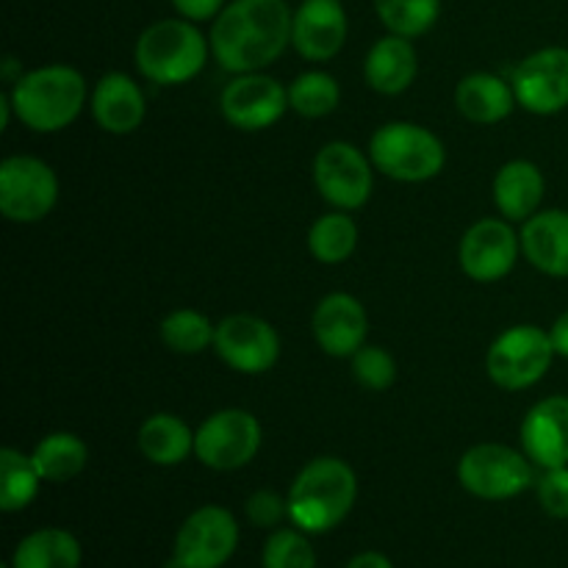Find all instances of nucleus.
I'll list each match as a JSON object with an SVG mask.
<instances>
[{"instance_id": "bb28decb", "label": "nucleus", "mask_w": 568, "mask_h": 568, "mask_svg": "<svg viewBox=\"0 0 568 568\" xmlns=\"http://www.w3.org/2000/svg\"><path fill=\"white\" fill-rule=\"evenodd\" d=\"M39 477L37 466H33L31 455H22L20 449H0V510L6 514H17V510L28 508L39 494Z\"/></svg>"}, {"instance_id": "f8f14e48", "label": "nucleus", "mask_w": 568, "mask_h": 568, "mask_svg": "<svg viewBox=\"0 0 568 568\" xmlns=\"http://www.w3.org/2000/svg\"><path fill=\"white\" fill-rule=\"evenodd\" d=\"M516 103L530 114H558L568 105V50L544 48L527 55L510 75Z\"/></svg>"}, {"instance_id": "2eb2a0df", "label": "nucleus", "mask_w": 568, "mask_h": 568, "mask_svg": "<svg viewBox=\"0 0 568 568\" xmlns=\"http://www.w3.org/2000/svg\"><path fill=\"white\" fill-rule=\"evenodd\" d=\"M521 239L516 236L510 222L480 220L464 233L458 247L460 270L477 283L503 281L516 266Z\"/></svg>"}, {"instance_id": "5701e85b", "label": "nucleus", "mask_w": 568, "mask_h": 568, "mask_svg": "<svg viewBox=\"0 0 568 568\" xmlns=\"http://www.w3.org/2000/svg\"><path fill=\"white\" fill-rule=\"evenodd\" d=\"M455 105L466 120L477 125H494L510 116L516 105L514 87L491 72H475L466 75L455 89Z\"/></svg>"}, {"instance_id": "cd10ccee", "label": "nucleus", "mask_w": 568, "mask_h": 568, "mask_svg": "<svg viewBox=\"0 0 568 568\" xmlns=\"http://www.w3.org/2000/svg\"><path fill=\"white\" fill-rule=\"evenodd\" d=\"M358 247V225L344 211L325 214L311 225L308 250L322 264H342Z\"/></svg>"}, {"instance_id": "f704fd0d", "label": "nucleus", "mask_w": 568, "mask_h": 568, "mask_svg": "<svg viewBox=\"0 0 568 568\" xmlns=\"http://www.w3.org/2000/svg\"><path fill=\"white\" fill-rule=\"evenodd\" d=\"M288 514V499L277 497L275 491H255L247 499V516L255 527H275Z\"/></svg>"}, {"instance_id": "c9c22d12", "label": "nucleus", "mask_w": 568, "mask_h": 568, "mask_svg": "<svg viewBox=\"0 0 568 568\" xmlns=\"http://www.w3.org/2000/svg\"><path fill=\"white\" fill-rule=\"evenodd\" d=\"M172 6L192 22L211 20L222 11V0H172Z\"/></svg>"}, {"instance_id": "9d476101", "label": "nucleus", "mask_w": 568, "mask_h": 568, "mask_svg": "<svg viewBox=\"0 0 568 568\" xmlns=\"http://www.w3.org/2000/svg\"><path fill=\"white\" fill-rule=\"evenodd\" d=\"M258 449L261 425L247 410H216L194 433V455L214 471L242 469L258 455Z\"/></svg>"}, {"instance_id": "c756f323", "label": "nucleus", "mask_w": 568, "mask_h": 568, "mask_svg": "<svg viewBox=\"0 0 568 568\" xmlns=\"http://www.w3.org/2000/svg\"><path fill=\"white\" fill-rule=\"evenodd\" d=\"M383 26L397 37H422L436 26L442 0H375Z\"/></svg>"}, {"instance_id": "4468645a", "label": "nucleus", "mask_w": 568, "mask_h": 568, "mask_svg": "<svg viewBox=\"0 0 568 568\" xmlns=\"http://www.w3.org/2000/svg\"><path fill=\"white\" fill-rule=\"evenodd\" d=\"M222 116L242 131H264L288 109V89L261 72H244L225 87L220 100Z\"/></svg>"}, {"instance_id": "6ab92c4d", "label": "nucleus", "mask_w": 568, "mask_h": 568, "mask_svg": "<svg viewBox=\"0 0 568 568\" xmlns=\"http://www.w3.org/2000/svg\"><path fill=\"white\" fill-rule=\"evenodd\" d=\"M94 122L105 133L125 136L133 133L144 120V94L125 72H109L98 81L92 92Z\"/></svg>"}, {"instance_id": "a211bd4d", "label": "nucleus", "mask_w": 568, "mask_h": 568, "mask_svg": "<svg viewBox=\"0 0 568 568\" xmlns=\"http://www.w3.org/2000/svg\"><path fill=\"white\" fill-rule=\"evenodd\" d=\"M347 14L338 0H303L294 11L292 44L308 61H327L344 48Z\"/></svg>"}, {"instance_id": "20e7f679", "label": "nucleus", "mask_w": 568, "mask_h": 568, "mask_svg": "<svg viewBox=\"0 0 568 568\" xmlns=\"http://www.w3.org/2000/svg\"><path fill=\"white\" fill-rule=\"evenodd\" d=\"M209 44L192 20H161L139 37L136 67L161 87L186 83L205 67Z\"/></svg>"}, {"instance_id": "ea45409f", "label": "nucleus", "mask_w": 568, "mask_h": 568, "mask_svg": "<svg viewBox=\"0 0 568 568\" xmlns=\"http://www.w3.org/2000/svg\"><path fill=\"white\" fill-rule=\"evenodd\" d=\"M0 568H11V564L9 566H0Z\"/></svg>"}, {"instance_id": "aec40b11", "label": "nucleus", "mask_w": 568, "mask_h": 568, "mask_svg": "<svg viewBox=\"0 0 568 568\" xmlns=\"http://www.w3.org/2000/svg\"><path fill=\"white\" fill-rule=\"evenodd\" d=\"M521 253L536 270L568 277V211L552 209L532 214L521 227Z\"/></svg>"}, {"instance_id": "f03ea898", "label": "nucleus", "mask_w": 568, "mask_h": 568, "mask_svg": "<svg viewBox=\"0 0 568 568\" xmlns=\"http://www.w3.org/2000/svg\"><path fill=\"white\" fill-rule=\"evenodd\" d=\"M358 499V477L338 458H316L294 477L288 519L303 532H327L342 525Z\"/></svg>"}, {"instance_id": "7ed1b4c3", "label": "nucleus", "mask_w": 568, "mask_h": 568, "mask_svg": "<svg viewBox=\"0 0 568 568\" xmlns=\"http://www.w3.org/2000/svg\"><path fill=\"white\" fill-rule=\"evenodd\" d=\"M9 98L22 125L37 133H55L81 114L87 103V81L72 67H39L17 78Z\"/></svg>"}, {"instance_id": "393cba45", "label": "nucleus", "mask_w": 568, "mask_h": 568, "mask_svg": "<svg viewBox=\"0 0 568 568\" xmlns=\"http://www.w3.org/2000/svg\"><path fill=\"white\" fill-rule=\"evenodd\" d=\"M81 566V544L75 536L59 527H44L17 544L11 555V568H78Z\"/></svg>"}, {"instance_id": "6e6552de", "label": "nucleus", "mask_w": 568, "mask_h": 568, "mask_svg": "<svg viewBox=\"0 0 568 568\" xmlns=\"http://www.w3.org/2000/svg\"><path fill=\"white\" fill-rule=\"evenodd\" d=\"M59 200V178L33 155H9L0 164V211L9 222L44 220Z\"/></svg>"}, {"instance_id": "f3484780", "label": "nucleus", "mask_w": 568, "mask_h": 568, "mask_svg": "<svg viewBox=\"0 0 568 568\" xmlns=\"http://www.w3.org/2000/svg\"><path fill=\"white\" fill-rule=\"evenodd\" d=\"M521 447L541 469L568 466V397H547L527 410L521 422Z\"/></svg>"}, {"instance_id": "1a4fd4ad", "label": "nucleus", "mask_w": 568, "mask_h": 568, "mask_svg": "<svg viewBox=\"0 0 568 568\" xmlns=\"http://www.w3.org/2000/svg\"><path fill=\"white\" fill-rule=\"evenodd\" d=\"M239 547V525L220 505L197 508L181 525L166 568H222Z\"/></svg>"}, {"instance_id": "423d86ee", "label": "nucleus", "mask_w": 568, "mask_h": 568, "mask_svg": "<svg viewBox=\"0 0 568 568\" xmlns=\"http://www.w3.org/2000/svg\"><path fill=\"white\" fill-rule=\"evenodd\" d=\"M555 344L547 331L536 325H516L491 344L486 358L488 377L499 388L521 392L541 381L555 358Z\"/></svg>"}, {"instance_id": "ddd939ff", "label": "nucleus", "mask_w": 568, "mask_h": 568, "mask_svg": "<svg viewBox=\"0 0 568 568\" xmlns=\"http://www.w3.org/2000/svg\"><path fill=\"white\" fill-rule=\"evenodd\" d=\"M314 181L322 197L342 211L361 209L372 194V166L349 142H331L316 153Z\"/></svg>"}, {"instance_id": "72a5a7b5", "label": "nucleus", "mask_w": 568, "mask_h": 568, "mask_svg": "<svg viewBox=\"0 0 568 568\" xmlns=\"http://www.w3.org/2000/svg\"><path fill=\"white\" fill-rule=\"evenodd\" d=\"M538 503L552 519H568V466L544 469L538 480Z\"/></svg>"}, {"instance_id": "4c0bfd02", "label": "nucleus", "mask_w": 568, "mask_h": 568, "mask_svg": "<svg viewBox=\"0 0 568 568\" xmlns=\"http://www.w3.org/2000/svg\"><path fill=\"white\" fill-rule=\"evenodd\" d=\"M344 568H394V566H392V560L386 558V555L361 552V555H355V558L349 560V564Z\"/></svg>"}, {"instance_id": "9b49d317", "label": "nucleus", "mask_w": 568, "mask_h": 568, "mask_svg": "<svg viewBox=\"0 0 568 568\" xmlns=\"http://www.w3.org/2000/svg\"><path fill=\"white\" fill-rule=\"evenodd\" d=\"M214 353L244 375L270 372L281 358V336L261 316L233 314L216 325Z\"/></svg>"}, {"instance_id": "dca6fc26", "label": "nucleus", "mask_w": 568, "mask_h": 568, "mask_svg": "<svg viewBox=\"0 0 568 568\" xmlns=\"http://www.w3.org/2000/svg\"><path fill=\"white\" fill-rule=\"evenodd\" d=\"M314 336L320 347L333 358H353L366 342V311L353 294L333 292L320 300L314 311Z\"/></svg>"}, {"instance_id": "f257e3e1", "label": "nucleus", "mask_w": 568, "mask_h": 568, "mask_svg": "<svg viewBox=\"0 0 568 568\" xmlns=\"http://www.w3.org/2000/svg\"><path fill=\"white\" fill-rule=\"evenodd\" d=\"M292 22L286 0H236L216 14L211 53L233 75L258 72L281 59L292 42Z\"/></svg>"}, {"instance_id": "58836bf2", "label": "nucleus", "mask_w": 568, "mask_h": 568, "mask_svg": "<svg viewBox=\"0 0 568 568\" xmlns=\"http://www.w3.org/2000/svg\"><path fill=\"white\" fill-rule=\"evenodd\" d=\"M14 70H17V61L9 55V59L3 61V78H6V81H11V75H14ZM11 83H14V81H11Z\"/></svg>"}, {"instance_id": "4be33fe9", "label": "nucleus", "mask_w": 568, "mask_h": 568, "mask_svg": "<svg viewBox=\"0 0 568 568\" xmlns=\"http://www.w3.org/2000/svg\"><path fill=\"white\" fill-rule=\"evenodd\" d=\"M416 72H419V59H416L414 44L397 33L372 44L364 64L366 83L381 94L405 92L414 83Z\"/></svg>"}, {"instance_id": "e433bc0d", "label": "nucleus", "mask_w": 568, "mask_h": 568, "mask_svg": "<svg viewBox=\"0 0 568 568\" xmlns=\"http://www.w3.org/2000/svg\"><path fill=\"white\" fill-rule=\"evenodd\" d=\"M549 336H552L555 353L564 355V358H568V311H566V314H560L558 320H555V325H552V331H549Z\"/></svg>"}, {"instance_id": "0eeeda50", "label": "nucleus", "mask_w": 568, "mask_h": 568, "mask_svg": "<svg viewBox=\"0 0 568 568\" xmlns=\"http://www.w3.org/2000/svg\"><path fill=\"white\" fill-rule=\"evenodd\" d=\"M460 486L477 499H514L532 486L530 458L505 444H477L458 460Z\"/></svg>"}, {"instance_id": "a878e982", "label": "nucleus", "mask_w": 568, "mask_h": 568, "mask_svg": "<svg viewBox=\"0 0 568 568\" xmlns=\"http://www.w3.org/2000/svg\"><path fill=\"white\" fill-rule=\"evenodd\" d=\"M33 466L48 483H67L87 469L89 449L75 433H50L33 447Z\"/></svg>"}, {"instance_id": "c85d7f7f", "label": "nucleus", "mask_w": 568, "mask_h": 568, "mask_svg": "<svg viewBox=\"0 0 568 568\" xmlns=\"http://www.w3.org/2000/svg\"><path fill=\"white\" fill-rule=\"evenodd\" d=\"M216 325H211L209 316L200 311L181 308L172 311L164 322H161V342L181 355H197L205 347H214Z\"/></svg>"}, {"instance_id": "39448f33", "label": "nucleus", "mask_w": 568, "mask_h": 568, "mask_svg": "<svg viewBox=\"0 0 568 568\" xmlns=\"http://www.w3.org/2000/svg\"><path fill=\"white\" fill-rule=\"evenodd\" d=\"M369 159L392 181L422 183L444 170V142L416 122H388L369 142Z\"/></svg>"}, {"instance_id": "b1692460", "label": "nucleus", "mask_w": 568, "mask_h": 568, "mask_svg": "<svg viewBox=\"0 0 568 568\" xmlns=\"http://www.w3.org/2000/svg\"><path fill=\"white\" fill-rule=\"evenodd\" d=\"M139 449L155 466L183 464L194 453V433L172 414H155L139 427Z\"/></svg>"}, {"instance_id": "2f4dec72", "label": "nucleus", "mask_w": 568, "mask_h": 568, "mask_svg": "<svg viewBox=\"0 0 568 568\" xmlns=\"http://www.w3.org/2000/svg\"><path fill=\"white\" fill-rule=\"evenodd\" d=\"M264 568H316V552L303 530H277L266 538Z\"/></svg>"}, {"instance_id": "473e14b6", "label": "nucleus", "mask_w": 568, "mask_h": 568, "mask_svg": "<svg viewBox=\"0 0 568 568\" xmlns=\"http://www.w3.org/2000/svg\"><path fill=\"white\" fill-rule=\"evenodd\" d=\"M353 377L364 388L386 392V388L394 386V381H397V364H394V358L383 347L364 344V347L353 355Z\"/></svg>"}, {"instance_id": "412c9836", "label": "nucleus", "mask_w": 568, "mask_h": 568, "mask_svg": "<svg viewBox=\"0 0 568 568\" xmlns=\"http://www.w3.org/2000/svg\"><path fill=\"white\" fill-rule=\"evenodd\" d=\"M544 200V175L532 161H508L494 178V203L508 222H527Z\"/></svg>"}, {"instance_id": "7c9ffc66", "label": "nucleus", "mask_w": 568, "mask_h": 568, "mask_svg": "<svg viewBox=\"0 0 568 568\" xmlns=\"http://www.w3.org/2000/svg\"><path fill=\"white\" fill-rule=\"evenodd\" d=\"M338 98L342 92H338L336 78L327 72H303L288 87V105L308 120H320L336 111Z\"/></svg>"}]
</instances>
